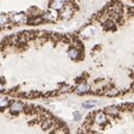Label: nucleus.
Wrapping results in <instances>:
<instances>
[{
  "mask_svg": "<svg viewBox=\"0 0 134 134\" xmlns=\"http://www.w3.org/2000/svg\"><path fill=\"white\" fill-rule=\"evenodd\" d=\"M90 91V86L86 82H80L75 88V92L78 94H84Z\"/></svg>",
  "mask_w": 134,
  "mask_h": 134,
  "instance_id": "7",
  "label": "nucleus"
},
{
  "mask_svg": "<svg viewBox=\"0 0 134 134\" xmlns=\"http://www.w3.org/2000/svg\"><path fill=\"white\" fill-rule=\"evenodd\" d=\"M105 93H106V95H108V96H115L119 93V92H118V90L115 89V88H111V89L108 90Z\"/></svg>",
  "mask_w": 134,
  "mask_h": 134,
  "instance_id": "14",
  "label": "nucleus"
},
{
  "mask_svg": "<svg viewBox=\"0 0 134 134\" xmlns=\"http://www.w3.org/2000/svg\"><path fill=\"white\" fill-rule=\"evenodd\" d=\"M9 110L13 114H16L19 113L20 111H22L24 110V103L22 102H19V100H16V102H13L9 104Z\"/></svg>",
  "mask_w": 134,
  "mask_h": 134,
  "instance_id": "3",
  "label": "nucleus"
},
{
  "mask_svg": "<svg viewBox=\"0 0 134 134\" xmlns=\"http://www.w3.org/2000/svg\"><path fill=\"white\" fill-rule=\"evenodd\" d=\"M97 104H98V102L96 100H87V102H83V103L82 104V106L84 109H92V108L95 107Z\"/></svg>",
  "mask_w": 134,
  "mask_h": 134,
  "instance_id": "11",
  "label": "nucleus"
},
{
  "mask_svg": "<svg viewBox=\"0 0 134 134\" xmlns=\"http://www.w3.org/2000/svg\"><path fill=\"white\" fill-rule=\"evenodd\" d=\"M10 21L13 23L17 24V25H20V24H24L26 21V15L24 13H16L14 14V15H10Z\"/></svg>",
  "mask_w": 134,
  "mask_h": 134,
  "instance_id": "4",
  "label": "nucleus"
},
{
  "mask_svg": "<svg viewBox=\"0 0 134 134\" xmlns=\"http://www.w3.org/2000/svg\"><path fill=\"white\" fill-rule=\"evenodd\" d=\"M81 119H82V114H81V112H79V111L74 112V121H80Z\"/></svg>",
  "mask_w": 134,
  "mask_h": 134,
  "instance_id": "15",
  "label": "nucleus"
},
{
  "mask_svg": "<svg viewBox=\"0 0 134 134\" xmlns=\"http://www.w3.org/2000/svg\"><path fill=\"white\" fill-rule=\"evenodd\" d=\"M120 112V109L119 107L115 105H112V106H109L105 109V113L108 114L110 116H117Z\"/></svg>",
  "mask_w": 134,
  "mask_h": 134,
  "instance_id": "9",
  "label": "nucleus"
},
{
  "mask_svg": "<svg viewBox=\"0 0 134 134\" xmlns=\"http://www.w3.org/2000/svg\"><path fill=\"white\" fill-rule=\"evenodd\" d=\"M67 54L71 60H77L81 56V51L76 47H71L67 52Z\"/></svg>",
  "mask_w": 134,
  "mask_h": 134,
  "instance_id": "6",
  "label": "nucleus"
},
{
  "mask_svg": "<svg viewBox=\"0 0 134 134\" xmlns=\"http://www.w3.org/2000/svg\"><path fill=\"white\" fill-rule=\"evenodd\" d=\"M9 104H10V102L7 98L0 96V109H5V108L8 107Z\"/></svg>",
  "mask_w": 134,
  "mask_h": 134,
  "instance_id": "13",
  "label": "nucleus"
},
{
  "mask_svg": "<svg viewBox=\"0 0 134 134\" xmlns=\"http://www.w3.org/2000/svg\"><path fill=\"white\" fill-rule=\"evenodd\" d=\"M108 121L107 120V115L105 112L99 111L97 113H95V115L93 116V122L97 125H104Z\"/></svg>",
  "mask_w": 134,
  "mask_h": 134,
  "instance_id": "2",
  "label": "nucleus"
},
{
  "mask_svg": "<svg viewBox=\"0 0 134 134\" xmlns=\"http://www.w3.org/2000/svg\"><path fill=\"white\" fill-rule=\"evenodd\" d=\"M3 90H4V85H3V83L0 82V92H3Z\"/></svg>",
  "mask_w": 134,
  "mask_h": 134,
  "instance_id": "16",
  "label": "nucleus"
},
{
  "mask_svg": "<svg viewBox=\"0 0 134 134\" xmlns=\"http://www.w3.org/2000/svg\"><path fill=\"white\" fill-rule=\"evenodd\" d=\"M64 5H65V3H64V0H51L50 8L59 12L64 7Z\"/></svg>",
  "mask_w": 134,
  "mask_h": 134,
  "instance_id": "5",
  "label": "nucleus"
},
{
  "mask_svg": "<svg viewBox=\"0 0 134 134\" xmlns=\"http://www.w3.org/2000/svg\"><path fill=\"white\" fill-rule=\"evenodd\" d=\"M54 121H53L52 119H50V118H46V119H44V121H43L42 122V128L44 130H50L51 128L54 126Z\"/></svg>",
  "mask_w": 134,
  "mask_h": 134,
  "instance_id": "10",
  "label": "nucleus"
},
{
  "mask_svg": "<svg viewBox=\"0 0 134 134\" xmlns=\"http://www.w3.org/2000/svg\"><path fill=\"white\" fill-rule=\"evenodd\" d=\"M10 21V17L5 14H0V26L5 25L9 23Z\"/></svg>",
  "mask_w": 134,
  "mask_h": 134,
  "instance_id": "12",
  "label": "nucleus"
},
{
  "mask_svg": "<svg viewBox=\"0 0 134 134\" xmlns=\"http://www.w3.org/2000/svg\"><path fill=\"white\" fill-rule=\"evenodd\" d=\"M57 17V11L55 10H51L43 15V19L45 21H54Z\"/></svg>",
  "mask_w": 134,
  "mask_h": 134,
  "instance_id": "8",
  "label": "nucleus"
},
{
  "mask_svg": "<svg viewBox=\"0 0 134 134\" xmlns=\"http://www.w3.org/2000/svg\"><path fill=\"white\" fill-rule=\"evenodd\" d=\"M59 12H60V13H59L58 15H60V17L62 19H64V20H68V19H70L71 17L72 16V15H74V9H72V7L66 5V4Z\"/></svg>",
  "mask_w": 134,
  "mask_h": 134,
  "instance_id": "1",
  "label": "nucleus"
},
{
  "mask_svg": "<svg viewBox=\"0 0 134 134\" xmlns=\"http://www.w3.org/2000/svg\"><path fill=\"white\" fill-rule=\"evenodd\" d=\"M64 3H71V2H72V0H64Z\"/></svg>",
  "mask_w": 134,
  "mask_h": 134,
  "instance_id": "17",
  "label": "nucleus"
}]
</instances>
